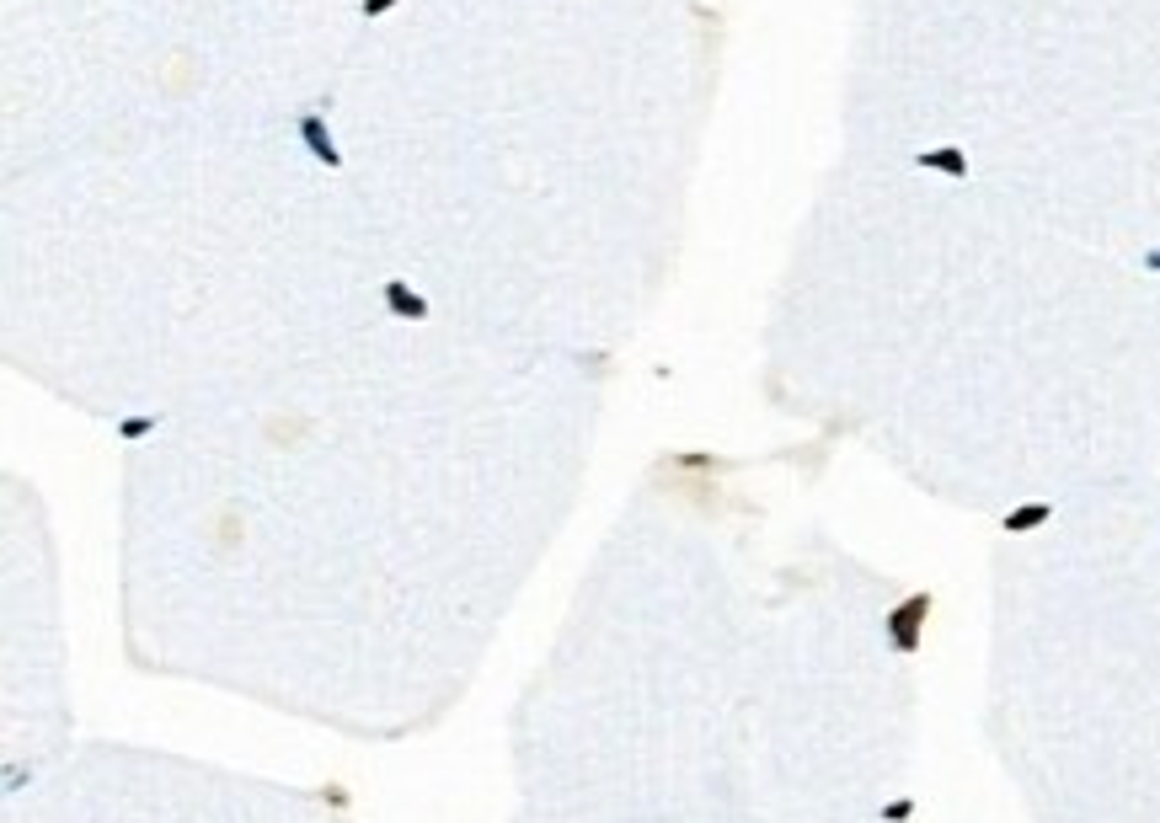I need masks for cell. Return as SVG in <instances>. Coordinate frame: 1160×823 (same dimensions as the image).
Wrapping results in <instances>:
<instances>
[{
  "label": "cell",
  "instance_id": "cell-1",
  "mask_svg": "<svg viewBox=\"0 0 1160 823\" xmlns=\"http://www.w3.org/2000/svg\"><path fill=\"white\" fill-rule=\"evenodd\" d=\"M931 615V594H915L909 604H899V610L888 615V642L899 647V652H915L920 647V620Z\"/></svg>",
  "mask_w": 1160,
  "mask_h": 823
},
{
  "label": "cell",
  "instance_id": "cell-2",
  "mask_svg": "<svg viewBox=\"0 0 1160 823\" xmlns=\"http://www.w3.org/2000/svg\"><path fill=\"white\" fill-rule=\"evenodd\" d=\"M1038 519H1048V508H1022V514H1011L1005 524H1011V530H1032Z\"/></svg>",
  "mask_w": 1160,
  "mask_h": 823
}]
</instances>
